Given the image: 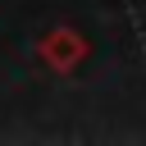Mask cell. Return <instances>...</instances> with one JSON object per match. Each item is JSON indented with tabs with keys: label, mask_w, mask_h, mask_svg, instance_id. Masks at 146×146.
I'll return each instance as SVG.
<instances>
[{
	"label": "cell",
	"mask_w": 146,
	"mask_h": 146,
	"mask_svg": "<svg viewBox=\"0 0 146 146\" xmlns=\"http://www.w3.org/2000/svg\"><path fill=\"white\" fill-rule=\"evenodd\" d=\"M87 36L82 32H73V27H50L41 41H36V55H41V64L50 68V73H73L82 59H87Z\"/></svg>",
	"instance_id": "6da1fadb"
}]
</instances>
